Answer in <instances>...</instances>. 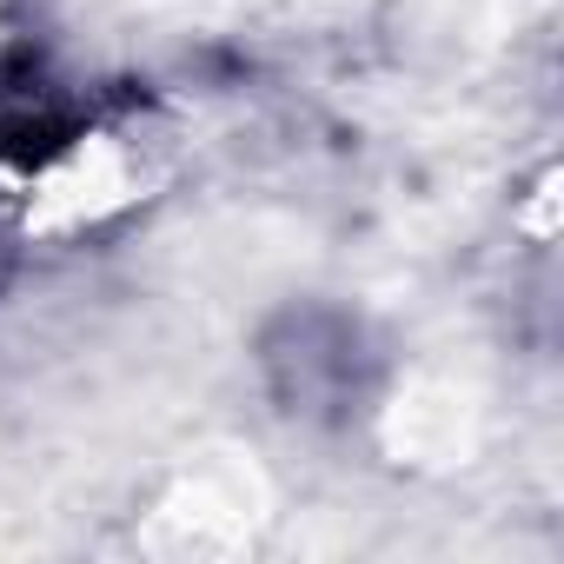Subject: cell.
<instances>
[{
  "instance_id": "6da1fadb",
  "label": "cell",
  "mask_w": 564,
  "mask_h": 564,
  "mask_svg": "<svg viewBox=\"0 0 564 564\" xmlns=\"http://www.w3.org/2000/svg\"><path fill=\"white\" fill-rule=\"evenodd\" d=\"M259 366L272 399L306 425H346L379 379L366 326L339 306H286L259 339Z\"/></svg>"
}]
</instances>
